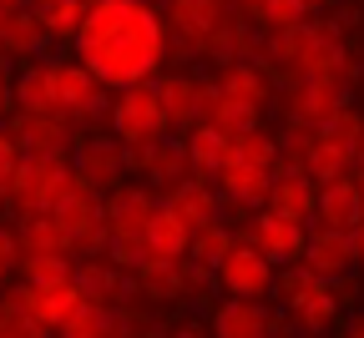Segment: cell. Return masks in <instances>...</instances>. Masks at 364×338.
Instances as JSON below:
<instances>
[{
	"instance_id": "cell-21",
	"label": "cell",
	"mask_w": 364,
	"mask_h": 338,
	"mask_svg": "<svg viewBox=\"0 0 364 338\" xmlns=\"http://www.w3.org/2000/svg\"><path fill=\"white\" fill-rule=\"evenodd\" d=\"M16 116H61L51 91V61H26L16 76Z\"/></svg>"
},
{
	"instance_id": "cell-11",
	"label": "cell",
	"mask_w": 364,
	"mask_h": 338,
	"mask_svg": "<svg viewBox=\"0 0 364 338\" xmlns=\"http://www.w3.org/2000/svg\"><path fill=\"white\" fill-rule=\"evenodd\" d=\"M208 333H213V338H279V318L268 313V303L223 298V303L208 313Z\"/></svg>"
},
{
	"instance_id": "cell-41",
	"label": "cell",
	"mask_w": 364,
	"mask_h": 338,
	"mask_svg": "<svg viewBox=\"0 0 364 338\" xmlns=\"http://www.w3.org/2000/svg\"><path fill=\"white\" fill-rule=\"evenodd\" d=\"M359 202H364V187H359Z\"/></svg>"
},
{
	"instance_id": "cell-2",
	"label": "cell",
	"mask_w": 364,
	"mask_h": 338,
	"mask_svg": "<svg viewBox=\"0 0 364 338\" xmlns=\"http://www.w3.org/2000/svg\"><path fill=\"white\" fill-rule=\"evenodd\" d=\"M112 136L122 141L127 152H142V147H152V141H167L172 136V121H167V111L157 102V86L152 81L117 96V107H112Z\"/></svg>"
},
{
	"instance_id": "cell-15",
	"label": "cell",
	"mask_w": 364,
	"mask_h": 338,
	"mask_svg": "<svg viewBox=\"0 0 364 338\" xmlns=\"http://www.w3.org/2000/svg\"><path fill=\"white\" fill-rule=\"evenodd\" d=\"M182 227H188L193 237L198 232H208V227H218V187L213 182H198V177H188L182 187H172L167 192V202H162Z\"/></svg>"
},
{
	"instance_id": "cell-24",
	"label": "cell",
	"mask_w": 364,
	"mask_h": 338,
	"mask_svg": "<svg viewBox=\"0 0 364 338\" xmlns=\"http://www.w3.org/2000/svg\"><path fill=\"white\" fill-rule=\"evenodd\" d=\"M16 232H21V263L26 258H71L76 253V237L56 217H26Z\"/></svg>"
},
{
	"instance_id": "cell-19",
	"label": "cell",
	"mask_w": 364,
	"mask_h": 338,
	"mask_svg": "<svg viewBox=\"0 0 364 338\" xmlns=\"http://www.w3.org/2000/svg\"><path fill=\"white\" fill-rule=\"evenodd\" d=\"M359 263V248H354V237H344V232H309V248H304V268L314 273V278H344L349 268Z\"/></svg>"
},
{
	"instance_id": "cell-25",
	"label": "cell",
	"mask_w": 364,
	"mask_h": 338,
	"mask_svg": "<svg viewBox=\"0 0 364 338\" xmlns=\"http://www.w3.org/2000/svg\"><path fill=\"white\" fill-rule=\"evenodd\" d=\"M218 187H223V197H228V202L263 212V207H268V187H273V177H268V172H253V167H233V162H228V167L218 172Z\"/></svg>"
},
{
	"instance_id": "cell-28",
	"label": "cell",
	"mask_w": 364,
	"mask_h": 338,
	"mask_svg": "<svg viewBox=\"0 0 364 338\" xmlns=\"http://www.w3.org/2000/svg\"><path fill=\"white\" fill-rule=\"evenodd\" d=\"M31 11H36L46 40H71V45H76V36H81L91 6H81V0H46V6H31Z\"/></svg>"
},
{
	"instance_id": "cell-34",
	"label": "cell",
	"mask_w": 364,
	"mask_h": 338,
	"mask_svg": "<svg viewBox=\"0 0 364 338\" xmlns=\"http://www.w3.org/2000/svg\"><path fill=\"white\" fill-rule=\"evenodd\" d=\"M16 167H21V147H16V136H11L6 126H0V197H11Z\"/></svg>"
},
{
	"instance_id": "cell-9",
	"label": "cell",
	"mask_w": 364,
	"mask_h": 338,
	"mask_svg": "<svg viewBox=\"0 0 364 338\" xmlns=\"http://www.w3.org/2000/svg\"><path fill=\"white\" fill-rule=\"evenodd\" d=\"M243 243H253V248L263 253V263H268L273 273H279V268L304 263L309 227H294V222L273 217V212H253V222H248V237H243Z\"/></svg>"
},
{
	"instance_id": "cell-32",
	"label": "cell",
	"mask_w": 364,
	"mask_h": 338,
	"mask_svg": "<svg viewBox=\"0 0 364 338\" xmlns=\"http://www.w3.org/2000/svg\"><path fill=\"white\" fill-rule=\"evenodd\" d=\"M112 328H117V313H107V308H97V303H81V308L56 328V338H112Z\"/></svg>"
},
{
	"instance_id": "cell-14",
	"label": "cell",
	"mask_w": 364,
	"mask_h": 338,
	"mask_svg": "<svg viewBox=\"0 0 364 338\" xmlns=\"http://www.w3.org/2000/svg\"><path fill=\"white\" fill-rule=\"evenodd\" d=\"M364 222V202H359V182L344 177L334 187H318V207H314V227L318 232H344L354 237Z\"/></svg>"
},
{
	"instance_id": "cell-5",
	"label": "cell",
	"mask_w": 364,
	"mask_h": 338,
	"mask_svg": "<svg viewBox=\"0 0 364 338\" xmlns=\"http://www.w3.org/2000/svg\"><path fill=\"white\" fill-rule=\"evenodd\" d=\"M162 212V197L152 187H117L112 197L102 202V222H107V237L112 243H142V232H147V222Z\"/></svg>"
},
{
	"instance_id": "cell-6",
	"label": "cell",
	"mask_w": 364,
	"mask_h": 338,
	"mask_svg": "<svg viewBox=\"0 0 364 338\" xmlns=\"http://www.w3.org/2000/svg\"><path fill=\"white\" fill-rule=\"evenodd\" d=\"M71 167H76V177L97 192V197H112L117 187H127L122 177L132 172L127 147H122L117 136H86L81 147H76V157H71Z\"/></svg>"
},
{
	"instance_id": "cell-3",
	"label": "cell",
	"mask_w": 364,
	"mask_h": 338,
	"mask_svg": "<svg viewBox=\"0 0 364 338\" xmlns=\"http://www.w3.org/2000/svg\"><path fill=\"white\" fill-rule=\"evenodd\" d=\"M273 293L284 298V313L309 333V338H324L329 323L339 318V298H334V288L324 278H314L309 268L304 273H284L279 283H273Z\"/></svg>"
},
{
	"instance_id": "cell-36",
	"label": "cell",
	"mask_w": 364,
	"mask_h": 338,
	"mask_svg": "<svg viewBox=\"0 0 364 338\" xmlns=\"http://www.w3.org/2000/svg\"><path fill=\"white\" fill-rule=\"evenodd\" d=\"M16 111V71H11V61L0 56V121H6Z\"/></svg>"
},
{
	"instance_id": "cell-42",
	"label": "cell",
	"mask_w": 364,
	"mask_h": 338,
	"mask_svg": "<svg viewBox=\"0 0 364 338\" xmlns=\"http://www.w3.org/2000/svg\"><path fill=\"white\" fill-rule=\"evenodd\" d=\"M359 96H364V81H359Z\"/></svg>"
},
{
	"instance_id": "cell-23",
	"label": "cell",
	"mask_w": 364,
	"mask_h": 338,
	"mask_svg": "<svg viewBox=\"0 0 364 338\" xmlns=\"http://www.w3.org/2000/svg\"><path fill=\"white\" fill-rule=\"evenodd\" d=\"M228 102H243V107H258L263 111V102L273 96V86H268V76H263V66L258 61H228V66H218V81H213Z\"/></svg>"
},
{
	"instance_id": "cell-7",
	"label": "cell",
	"mask_w": 364,
	"mask_h": 338,
	"mask_svg": "<svg viewBox=\"0 0 364 338\" xmlns=\"http://www.w3.org/2000/svg\"><path fill=\"white\" fill-rule=\"evenodd\" d=\"M273 283H279V273H273L263 263V253L253 243H243V237H238V248L228 253V263L218 268V288L228 298H238V303H263L273 293Z\"/></svg>"
},
{
	"instance_id": "cell-17",
	"label": "cell",
	"mask_w": 364,
	"mask_h": 338,
	"mask_svg": "<svg viewBox=\"0 0 364 338\" xmlns=\"http://www.w3.org/2000/svg\"><path fill=\"white\" fill-rule=\"evenodd\" d=\"M152 86H157V102H162V111H167L172 126H188V131L203 126V86L208 81L172 71V76H157Z\"/></svg>"
},
{
	"instance_id": "cell-40",
	"label": "cell",
	"mask_w": 364,
	"mask_h": 338,
	"mask_svg": "<svg viewBox=\"0 0 364 338\" xmlns=\"http://www.w3.org/2000/svg\"><path fill=\"white\" fill-rule=\"evenodd\" d=\"M354 248H359V263H364V222H359V232H354Z\"/></svg>"
},
{
	"instance_id": "cell-27",
	"label": "cell",
	"mask_w": 364,
	"mask_h": 338,
	"mask_svg": "<svg viewBox=\"0 0 364 338\" xmlns=\"http://www.w3.org/2000/svg\"><path fill=\"white\" fill-rule=\"evenodd\" d=\"M228 162L279 177V136H268V131L258 126V131H248V136H238V141H228ZM228 162H223V167H228Z\"/></svg>"
},
{
	"instance_id": "cell-10",
	"label": "cell",
	"mask_w": 364,
	"mask_h": 338,
	"mask_svg": "<svg viewBox=\"0 0 364 338\" xmlns=\"http://www.w3.org/2000/svg\"><path fill=\"white\" fill-rule=\"evenodd\" d=\"M127 162H132V172H142V187H162V192H172V187H182L188 182V147L182 141H152V147H142V152H127Z\"/></svg>"
},
{
	"instance_id": "cell-4",
	"label": "cell",
	"mask_w": 364,
	"mask_h": 338,
	"mask_svg": "<svg viewBox=\"0 0 364 338\" xmlns=\"http://www.w3.org/2000/svg\"><path fill=\"white\" fill-rule=\"evenodd\" d=\"M71 177V157H21L16 167V182H11V212L26 222V217H46L56 202L61 182Z\"/></svg>"
},
{
	"instance_id": "cell-35",
	"label": "cell",
	"mask_w": 364,
	"mask_h": 338,
	"mask_svg": "<svg viewBox=\"0 0 364 338\" xmlns=\"http://www.w3.org/2000/svg\"><path fill=\"white\" fill-rule=\"evenodd\" d=\"M16 268H21V232L0 227V273H16Z\"/></svg>"
},
{
	"instance_id": "cell-13",
	"label": "cell",
	"mask_w": 364,
	"mask_h": 338,
	"mask_svg": "<svg viewBox=\"0 0 364 338\" xmlns=\"http://www.w3.org/2000/svg\"><path fill=\"white\" fill-rule=\"evenodd\" d=\"M51 91H56V111L61 116H91L102 107V96H107L81 61H51Z\"/></svg>"
},
{
	"instance_id": "cell-22",
	"label": "cell",
	"mask_w": 364,
	"mask_h": 338,
	"mask_svg": "<svg viewBox=\"0 0 364 338\" xmlns=\"http://www.w3.org/2000/svg\"><path fill=\"white\" fill-rule=\"evenodd\" d=\"M41 45H46V31L31 6H0V51H6V61L36 56Z\"/></svg>"
},
{
	"instance_id": "cell-33",
	"label": "cell",
	"mask_w": 364,
	"mask_h": 338,
	"mask_svg": "<svg viewBox=\"0 0 364 338\" xmlns=\"http://www.w3.org/2000/svg\"><path fill=\"white\" fill-rule=\"evenodd\" d=\"M21 283H26V288L76 283V258H26V263H21Z\"/></svg>"
},
{
	"instance_id": "cell-16",
	"label": "cell",
	"mask_w": 364,
	"mask_h": 338,
	"mask_svg": "<svg viewBox=\"0 0 364 338\" xmlns=\"http://www.w3.org/2000/svg\"><path fill=\"white\" fill-rule=\"evenodd\" d=\"M314 207H318V187H314L304 172H279V177H273L263 212L284 217V222H294V227H309V222H314Z\"/></svg>"
},
{
	"instance_id": "cell-39",
	"label": "cell",
	"mask_w": 364,
	"mask_h": 338,
	"mask_svg": "<svg viewBox=\"0 0 364 338\" xmlns=\"http://www.w3.org/2000/svg\"><path fill=\"white\" fill-rule=\"evenodd\" d=\"M344 338H364V313H354V318L344 323Z\"/></svg>"
},
{
	"instance_id": "cell-18",
	"label": "cell",
	"mask_w": 364,
	"mask_h": 338,
	"mask_svg": "<svg viewBox=\"0 0 364 338\" xmlns=\"http://www.w3.org/2000/svg\"><path fill=\"white\" fill-rule=\"evenodd\" d=\"M354 167H359V157L344 147V141H334L329 131H314L309 157H304V177H309L314 187H334V182L354 177Z\"/></svg>"
},
{
	"instance_id": "cell-29",
	"label": "cell",
	"mask_w": 364,
	"mask_h": 338,
	"mask_svg": "<svg viewBox=\"0 0 364 338\" xmlns=\"http://www.w3.org/2000/svg\"><path fill=\"white\" fill-rule=\"evenodd\" d=\"M132 278L142 288V298H152V303H177L182 298V263H142Z\"/></svg>"
},
{
	"instance_id": "cell-8",
	"label": "cell",
	"mask_w": 364,
	"mask_h": 338,
	"mask_svg": "<svg viewBox=\"0 0 364 338\" xmlns=\"http://www.w3.org/2000/svg\"><path fill=\"white\" fill-rule=\"evenodd\" d=\"M289 126H304V131H324L339 111H344V86L339 81H289Z\"/></svg>"
},
{
	"instance_id": "cell-38",
	"label": "cell",
	"mask_w": 364,
	"mask_h": 338,
	"mask_svg": "<svg viewBox=\"0 0 364 338\" xmlns=\"http://www.w3.org/2000/svg\"><path fill=\"white\" fill-rule=\"evenodd\" d=\"M167 338H213V333H203L198 323H177V328H172Z\"/></svg>"
},
{
	"instance_id": "cell-37",
	"label": "cell",
	"mask_w": 364,
	"mask_h": 338,
	"mask_svg": "<svg viewBox=\"0 0 364 338\" xmlns=\"http://www.w3.org/2000/svg\"><path fill=\"white\" fill-rule=\"evenodd\" d=\"M16 323H21V303L11 293H0V333H16Z\"/></svg>"
},
{
	"instance_id": "cell-30",
	"label": "cell",
	"mask_w": 364,
	"mask_h": 338,
	"mask_svg": "<svg viewBox=\"0 0 364 338\" xmlns=\"http://www.w3.org/2000/svg\"><path fill=\"white\" fill-rule=\"evenodd\" d=\"M233 248H238L233 227H223V222H218V227H208V232H198V237H193V253H188V258H193L198 268L218 273V268L228 263V253H233Z\"/></svg>"
},
{
	"instance_id": "cell-20",
	"label": "cell",
	"mask_w": 364,
	"mask_h": 338,
	"mask_svg": "<svg viewBox=\"0 0 364 338\" xmlns=\"http://www.w3.org/2000/svg\"><path fill=\"white\" fill-rule=\"evenodd\" d=\"M188 253H193V232L162 207L142 232V258L147 263H188Z\"/></svg>"
},
{
	"instance_id": "cell-12",
	"label": "cell",
	"mask_w": 364,
	"mask_h": 338,
	"mask_svg": "<svg viewBox=\"0 0 364 338\" xmlns=\"http://www.w3.org/2000/svg\"><path fill=\"white\" fill-rule=\"evenodd\" d=\"M6 131L16 136L21 157H76L71 152V121L66 116H16Z\"/></svg>"
},
{
	"instance_id": "cell-26",
	"label": "cell",
	"mask_w": 364,
	"mask_h": 338,
	"mask_svg": "<svg viewBox=\"0 0 364 338\" xmlns=\"http://www.w3.org/2000/svg\"><path fill=\"white\" fill-rule=\"evenodd\" d=\"M182 147H188V167H193L198 182H213L223 172V162H228V136L213 131V126H193Z\"/></svg>"
},
{
	"instance_id": "cell-31",
	"label": "cell",
	"mask_w": 364,
	"mask_h": 338,
	"mask_svg": "<svg viewBox=\"0 0 364 338\" xmlns=\"http://www.w3.org/2000/svg\"><path fill=\"white\" fill-rule=\"evenodd\" d=\"M248 21H258V26H268V31H299L304 21H314V11L309 6H294V0H258V6H248Z\"/></svg>"
},
{
	"instance_id": "cell-1",
	"label": "cell",
	"mask_w": 364,
	"mask_h": 338,
	"mask_svg": "<svg viewBox=\"0 0 364 338\" xmlns=\"http://www.w3.org/2000/svg\"><path fill=\"white\" fill-rule=\"evenodd\" d=\"M167 26L162 11L142 6V0H102L86 11V26L76 36V61L91 71L102 91H132L157 81L167 61Z\"/></svg>"
}]
</instances>
